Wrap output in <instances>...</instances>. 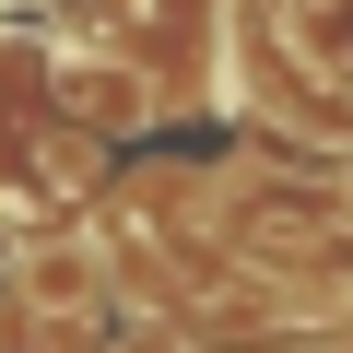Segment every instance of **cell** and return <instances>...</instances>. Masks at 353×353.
I'll return each instance as SVG.
<instances>
[{
    "label": "cell",
    "instance_id": "6da1fadb",
    "mask_svg": "<svg viewBox=\"0 0 353 353\" xmlns=\"http://www.w3.org/2000/svg\"><path fill=\"white\" fill-rule=\"evenodd\" d=\"M59 83H71L59 106H71L83 130H141V118H153V83H141L130 59H94V48H59Z\"/></svg>",
    "mask_w": 353,
    "mask_h": 353
},
{
    "label": "cell",
    "instance_id": "7a4b0ae2",
    "mask_svg": "<svg viewBox=\"0 0 353 353\" xmlns=\"http://www.w3.org/2000/svg\"><path fill=\"white\" fill-rule=\"evenodd\" d=\"M94 294H106L94 236H36V248H24V306H36V318H94Z\"/></svg>",
    "mask_w": 353,
    "mask_h": 353
},
{
    "label": "cell",
    "instance_id": "3957f363",
    "mask_svg": "<svg viewBox=\"0 0 353 353\" xmlns=\"http://www.w3.org/2000/svg\"><path fill=\"white\" fill-rule=\"evenodd\" d=\"M130 353H176V341H130Z\"/></svg>",
    "mask_w": 353,
    "mask_h": 353
}]
</instances>
